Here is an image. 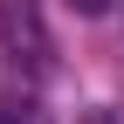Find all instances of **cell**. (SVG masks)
<instances>
[{
  "label": "cell",
  "mask_w": 124,
  "mask_h": 124,
  "mask_svg": "<svg viewBox=\"0 0 124 124\" xmlns=\"http://www.w3.org/2000/svg\"><path fill=\"white\" fill-rule=\"evenodd\" d=\"M0 48L35 76L48 69L55 41H48V21H41V0H0Z\"/></svg>",
  "instance_id": "6da1fadb"
},
{
  "label": "cell",
  "mask_w": 124,
  "mask_h": 124,
  "mask_svg": "<svg viewBox=\"0 0 124 124\" xmlns=\"http://www.w3.org/2000/svg\"><path fill=\"white\" fill-rule=\"evenodd\" d=\"M0 124H35V110L28 103H0Z\"/></svg>",
  "instance_id": "7a4b0ae2"
},
{
  "label": "cell",
  "mask_w": 124,
  "mask_h": 124,
  "mask_svg": "<svg viewBox=\"0 0 124 124\" xmlns=\"http://www.w3.org/2000/svg\"><path fill=\"white\" fill-rule=\"evenodd\" d=\"M103 7H110V0H76V14H103Z\"/></svg>",
  "instance_id": "3957f363"
}]
</instances>
